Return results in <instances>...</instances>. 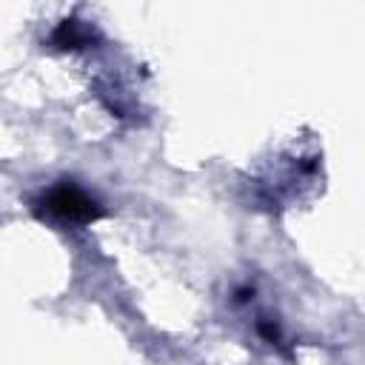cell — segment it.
<instances>
[{"instance_id": "3957f363", "label": "cell", "mask_w": 365, "mask_h": 365, "mask_svg": "<svg viewBox=\"0 0 365 365\" xmlns=\"http://www.w3.org/2000/svg\"><path fill=\"white\" fill-rule=\"evenodd\" d=\"M254 331H257V336L262 339V342H268V345H274V348H285V336H282V328L271 319V317H257L254 319Z\"/></svg>"}, {"instance_id": "277c9868", "label": "cell", "mask_w": 365, "mask_h": 365, "mask_svg": "<svg viewBox=\"0 0 365 365\" xmlns=\"http://www.w3.org/2000/svg\"><path fill=\"white\" fill-rule=\"evenodd\" d=\"M254 299V285H237L234 288V302L237 305H248Z\"/></svg>"}, {"instance_id": "7a4b0ae2", "label": "cell", "mask_w": 365, "mask_h": 365, "mask_svg": "<svg viewBox=\"0 0 365 365\" xmlns=\"http://www.w3.org/2000/svg\"><path fill=\"white\" fill-rule=\"evenodd\" d=\"M94 37H97V31H94L91 23L68 17V20L57 23V29L48 34V43H51L54 48H60V51H77V48L91 46Z\"/></svg>"}, {"instance_id": "6da1fadb", "label": "cell", "mask_w": 365, "mask_h": 365, "mask_svg": "<svg viewBox=\"0 0 365 365\" xmlns=\"http://www.w3.org/2000/svg\"><path fill=\"white\" fill-rule=\"evenodd\" d=\"M31 208L37 211V217H43L54 225H63V228H83L106 214L103 205L71 180H60V182L48 185L31 202Z\"/></svg>"}]
</instances>
